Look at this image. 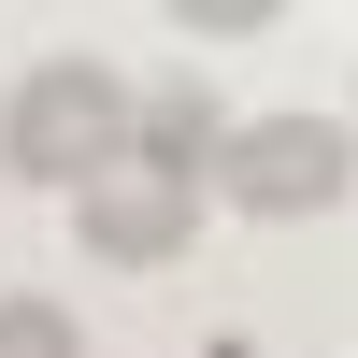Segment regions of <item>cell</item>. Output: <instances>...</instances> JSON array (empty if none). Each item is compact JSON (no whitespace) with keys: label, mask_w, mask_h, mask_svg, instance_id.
I'll return each mask as SVG.
<instances>
[{"label":"cell","mask_w":358,"mask_h":358,"mask_svg":"<svg viewBox=\"0 0 358 358\" xmlns=\"http://www.w3.org/2000/svg\"><path fill=\"white\" fill-rule=\"evenodd\" d=\"M129 72H101V57H43V72L0 101V172H29V187H86V172L129 158Z\"/></svg>","instance_id":"obj_1"},{"label":"cell","mask_w":358,"mask_h":358,"mask_svg":"<svg viewBox=\"0 0 358 358\" xmlns=\"http://www.w3.org/2000/svg\"><path fill=\"white\" fill-rule=\"evenodd\" d=\"M215 201H244V215H330V201L358 187V143L330 129V115H258V129L215 143V172H201Z\"/></svg>","instance_id":"obj_2"},{"label":"cell","mask_w":358,"mask_h":358,"mask_svg":"<svg viewBox=\"0 0 358 358\" xmlns=\"http://www.w3.org/2000/svg\"><path fill=\"white\" fill-rule=\"evenodd\" d=\"M72 229H86V258H115V273H158V258L201 229V172L115 158V172H86V187H72Z\"/></svg>","instance_id":"obj_3"},{"label":"cell","mask_w":358,"mask_h":358,"mask_svg":"<svg viewBox=\"0 0 358 358\" xmlns=\"http://www.w3.org/2000/svg\"><path fill=\"white\" fill-rule=\"evenodd\" d=\"M0 358H86L72 301H43V287H15V301H0Z\"/></svg>","instance_id":"obj_4"}]
</instances>
